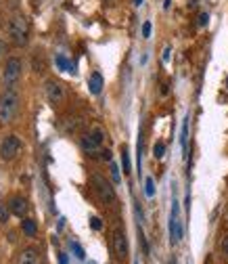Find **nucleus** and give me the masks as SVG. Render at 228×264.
Wrapping results in <instances>:
<instances>
[{
  "mask_svg": "<svg viewBox=\"0 0 228 264\" xmlns=\"http://www.w3.org/2000/svg\"><path fill=\"white\" fill-rule=\"evenodd\" d=\"M92 185H94L97 193L101 195V199H103L105 203H113V201H115V191H113V187L109 185V181H105L103 176L94 174V176H92Z\"/></svg>",
  "mask_w": 228,
  "mask_h": 264,
  "instance_id": "nucleus-5",
  "label": "nucleus"
},
{
  "mask_svg": "<svg viewBox=\"0 0 228 264\" xmlns=\"http://www.w3.org/2000/svg\"><path fill=\"white\" fill-rule=\"evenodd\" d=\"M207 19H209V17H207V13H201V15H199V26H205Z\"/></svg>",
  "mask_w": 228,
  "mask_h": 264,
  "instance_id": "nucleus-23",
  "label": "nucleus"
},
{
  "mask_svg": "<svg viewBox=\"0 0 228 264\" xmlns=\"http://www.w3.org/2000/svg\"><path fill=\"white\" fill-rule=\"evenodd\" d=\"M17 264H40V251L36 249V247H26V249H21Z\"/></svg>",
  "mask_w": 228,
  "mask_h": 264,
  "instance_id": "nucleus-10",
  "label": "nucleus"
},
{
  "mask_svg": "<svg viewBox=\"0 0 228 264\" xmlns=\"http://www.w3.org/2000/svg\"><path fill=\"white\" fill-rule=\"evenodd\" d=\"M80 147L86 151V153H94V151L101 147V141L90 132V135H84V137L80 139Z\"/></svg>",
  "mask_w": 228,
  "mask_h": 264,
  "instance_id": "nucleus-11",
  "label": "nucleus"
},
{
  "mask_svg": "<svg viewBox=\"0 0 228 264\" xmlns=\"http://www.w3.org/2000/svg\"><path fill=\"white\" fill-rule=\"evenodd\" d=\"M186 137H188V122H184L182 126V137H180V143H182V149L186 151Z\"/></svg>",
  "mask_w": 228,
  "mask_h": 264,
  "instance_id": "nucleus-17",
  "label": "nucleus"
},
{
  "mask_svg": "<svg viewBox=\"0 0 228 264\" xmlns=\"http://www.w3.org/2000/svg\"><path fill=\"white\" fill-rule=\"evenodd\" d=\"M222 251H224V254L228 256V235L222 239Z\"/></svg>",
  "mask_w": 228,
  "mask_h": 264,
  "instance_id": "nucleus-24",
  "label": "nucleus"
},
{
  "mask_svg": "<svg viewBox=\"0 0 228 264\" xmlns=\"http://www.w3.org/2000/svg\"><path fill=\"white\" fill-rule=\"evenodd\" d=\"M7 32L11 36V40H13V44H17V46L28 44V40H30V21L23 15H17V17H13L9 21Z\"/></svg>",
  "mask_w": 228,
  "mask_h": 264,
  "instance_id": "nucleus-2",
  "label": "nucleus"
},
{
  "mask_svg": "<svg viewBox=\"0 0 228 264\" xmlns=\"http://www.w3.org/2000/svg\"><path fill=\"white\" fill-rule=\"evenodd\" d=\"M21 231L26 233V237H36V233H38V224H36V220H32V218H23Z\"/></svg>",
  "mask_w": 228,
  "mask_h": 264,
  "instance_id": "nucleus-13",
  "label": "nucleus"
},
{
  "mask_svg": "<svg viewBox=\"0 0 228 264\" xmlns=\"http://www.w3.org/2000/svg\"><path fill=\"white\" fill-rule=\"evenodd\" d=\"M71 249H74V251H76V256H78L80 260L84 258V249H82V247H80L78 243H71Z\"/></svg>",
  "mask_w": 228,
  "mask_h": 264,
  "instance_id": "nucleus-19",
  "label": "nucleus"
},
{
  "mask_svg": "<svg viewBox=\"0 0 228 264\" xmlns=\"http://www.w3.org/2000/svg\"><path fill=\"white\" fill-rule=\"evenodd\" d=\"M46 97H49V101L53 105H59V103H63V99H65V90H63V86L59 82L49 80V82H46Z\"/></svg>",
  "mask_w": 228,
  "mask_h": 264,
  "instance_id": "nucleus-6",
  "label": "nucleus"
},
{
  "mask_svg": "<svg viewBox=\"0 0 228 264\" xmlns=\"http://www.w3.org/2000/svg\"><path fill=\"white\" fill-rule=\"evenodd\" d=\"M90 224H92V229H97V231L101 229V220H99V218H92V220H90Z\"/></svg>",
  "mask_w": 228,
  "mask_h": 264,
  "instance_id": "nucleus-25",
  "label": "nucleus"
},
{
  "mask_svg": "<svg viewBox=\"0 0 228 264\" xmlns=\"http://www.w3.org/2000/svg\"><path fill=\"white\" fill-rule=\"evenodd\" d=\"M88 86H90V92H92V94H101V90H103V76L99 74V71H94V74L90 76Z\"/></svg>",
  "mask_w": 228,
  "mask_h": 264,
  "instance_id": "nucleus-12",
  "label": "nucleus"
},
{
  "mask_svg": "<svg viewBox=\"0 0 228 264\" xmlns=\"http://www.w3.org/2000/svg\"><path fill=\"white\" fill-rule=\"evenodd\" d=\"M163 153H165V145H163V143H161V141H159V143H155V147H153V155H155V158L161 160V158H163Z\"/></svg>",
  "mask_w": 228,
  "mask_h": 264,
  "instance_id": "nucleus-14",
  "label": "nucleus"
},
{
  "mask_svg": "<svg viewBox=\"0 0 228 264\" xmlns=\"http://www.w3.org/2000/svg\"><path fill=\"white\" fill-rule=\"evenodd\" d=\"M170 237H172V243H178L182 239V224H180L178 218V203L174 201V208H172V218H170Z\"/></svg>",
  "mask_w": 228,
  "mask_h": 264,
  "instance_id": "nucleus-7",
  "label": "nucleus"
},
{
  "mask_svg": "<svg viewBox=\"0 0 228 264\" xmlns=\"http://www.w3.org/2000/svg\"><path fill=\"white\" fill-rule=\"evenodd\" d=\"M142 3V0H134V5H140Z\"/></svg>",
  "mask_w": 228,
  "mask_h": 264,
  "instance_id": "nucleus-28",
  "label": "nucleus"
},
{
  "mask_svg": "<svg viewBox=\"0 0 228 264\" xmlns=\"http://www.w3.org/2000/svg\"><path fill=\"white\" fill-rule=\"evenodd\" d=\"M5 53H7V44H5L3 40H0V57H3Z\"/></svg>",
  "mask_w": 228,
  "mask_h": 264,
  "instance_id": "nucleus-26",
  "label": "nucleus"
},
{
  "mask_svg": "<svg viewBox=\"0 0 228 264\" xmlns=\"http://www.w3.org/2000/svg\"><path fill=\"white\" fill-rule=\"evenodd\" d=\"M142 36H145V38H149V36H151V23L149 21L142 26Z\"/></svg>",
  "mask_w": 228,
  "mask_h": 264,
  "instance_id": "nucleus-22",
  "label": "nucleus"
},
{
  "mask_svg": "<svg viewBox=\"0 0 228 264\" xmlns=\"http://www.w3.org/2000/svg\"><path fill=\"white\" fill-rule=\"evenodd\" d=\"M57 63H59V65H61L63 69H67V71H71V65H69V63L65 61V59H63V57H57Z\"/></svg>",
  "mask_w": 228,
  "mask_h": 264,
  "instance_id": "nucleus-20",
  "label": "nucleus"
},
{
  "mask_svg": "<svg viewBox=\"0 0 228 264\" xmlns=\"http://www.w3.org/2000/svg\"><path fill=\"white\" fill-rule=\"evenodd\" d=\"M19 111L17 90H5L0 94V124H11Z\"/></svg>",
  "mask_w": 228,
  "mask_h": 264,
  "instance_id": "nucleus-1",
  "label": "nucleus"
},
{
  "mask_svg": "<svg viewBox=\"0 0 228 264\" xmlns=\"http://www.w3.org/2000/svg\"><path fill=\"white\" fill-rule=\"evenodd\" d=\"M9 214H11V210L5 208V203H0V224H7L9 222Z\"/></svg>",
  "mask_w": 228,
  "mask_h": 264,
  "instance_id": "nucleus-15",
  "label": "nucleus"
},
{
  "mask_svg": "<svg viewBox=\"0 0 228 264\" xmlns=\"http://www.w3.org/2000/svg\"><path fill=\"white\" fill-rule=\"evenodd\" d=\"M9 210H11V214H15L17 218H26L28 216V210H30V206H28V199L26 197H13L11 199V203H9Z\"/></svg>",
  "mask_w": 228,
  "mask_h": 264,
  "instance_id": "nucleus-9",
  "label": "nucleus"
},
{
  "mask_svg": "<svg viewBox=\"0 0 228 264\" xmlns=\"http://www.w3.org/2000/svg\"><path fill=\"white\" fill-rule=\"evenodd\" d=\"M147 195L149 197H153V193H155V183H153V178H147Z\"/></svg>",
  "mask_w": 228,
  "mask_h": 264,
  "instance_id": "nucleus-18",
  "label": "nucleus"
},
{
  "mask_svg": "<svg viewBox=\"0 0 228 264\" xmlns=\"http://www.w3.org/2000/svg\"><path fill=\"white\" fill-rule=\"evenodd\" d=\"M111 176H113V181H115V183H119V170H117V166H115V164H111Z\"/></svg>",
  "mask_w": 228,
  "mask_h": 264,
  "instance_id": "nucleus-21",
  "label": "nucleus"
},
{
  "mask_svg": "<svg viewBox=\"0 0 228 264\" xmlns=\"http://www.w3.org/2000/svg\"><path fill=\"white\" fill-rule=\"evenodd\" d=\"M122 162H124V172L130 174V155H128V149L122 151Z\"/></svg>",
  "mask_w": 228,
  "mask_h": 264,
  "instance_id": "nucleus-16",
  "label": "nucleus"
},
{
  "mask_svg": "<svg viewBox=\"0 0 228 264\" xmlns=\"http://www.w3.org/2000/svg\"><path fill=\"white\" fill-rule=\"evenodd\" d=\"M19 151H21V139L17 135H9L0 143V160H5V162L15 160Z\"/></svg>",
  "mask_w": 228,
  "mask_h": 264,
  "instance_id": "nucleus-4",
  "label": "nucleus"
},
{
  "mask_svg": "<svg viewBox=\"0 0 228 264\" xmlns=\"http://www.w3.org/2000/svg\"><path fill=\"white\" fill-rule=\"evenodd\" d=\"M21 71H23V63L19 57H11L5 63V90H17V84L21 82Z\"/></svg>",
  "mask_w": 228,
  "mask_h": 264,
  "instance_id": "nucleus-3",
  "label": "nucleus"
},
{
  "mask_svg": "<svg viewBox=\"0 0 228 264\" xmlns=\"http://www.w3.org/2000/svg\"><path fill=\"white\" fill-rule=\"evenodd\" d=\"M113 249H115V256L119 260H126V256H128V239H126L124 231L113 233Z\"/></svg>",
  "mask_w": 228,
  "mask_h": 264,
  "instance_id": "nucleus-8",
  "label": "nucleus"
},
{
  "mask_svg": "<svg viewBox=\"0 0 228 264\" xmlns=\"http://www.w3.org/2000/svg\"><path fill=\"white\" fill-rule=\"evenodd\" d=\"M170 59V49H165V53H163V61H167Z\"/></svg>",
  "mask_w": 228,
  "mask_h": 264,
  "instance_id": "nucleus-27",
  "label": "nucleus"
}]
</instances>
